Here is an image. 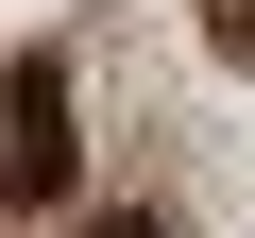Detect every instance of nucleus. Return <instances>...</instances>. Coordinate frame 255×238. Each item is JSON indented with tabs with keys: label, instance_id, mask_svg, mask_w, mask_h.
I'll return each mask as SVG.
<instances>
[{
	"label": "nucleus",
	"instance_id": "3",
	"mask_svg": "<svg viewBox=\"0 0 255 238\" xmlns=\"http://www.w3.org/2000/svg\"><path fill=\"white\" fill-rule=\"evenodd\" d=\"M221 51H238V68H255V0H221Z\"/></svg>",
	"mask_w": 255,
	"mask_h": 238
},
{
	"label": "nucleus",
	"instance_id": "2",
	"mask_svg": "<svg viewBox=\"0 0 255 238\" xmlns=\"http://www.w3.org/2000/svg\"><path fill=\"white\" fill-rule=\"evenodd\" d=\"M85 238H170V221H153V204H102V221H85Z\"/></svg>",
	"mask_w": 255,
	"mask_h": 238
},
{
	"label": "nucleus",
	"instance_id": "1",
	"mask_svg": "<svg viewBox=\"0 0 255 238\" xmlns=\"http://www.w3.org/2000/svg\"><path fill=\"white\" fill-rule=\"evenodd\" d=\"M68 170H85V136H68V68L17 51V102H0V187H17V204H68Z\"/></svg>",
	"mask_w": 255,
	"mask_h": 238
}]
</instances>
